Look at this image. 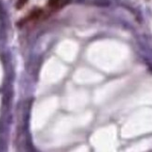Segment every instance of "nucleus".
<instances>
[{
    "instance_id": "f257e3e1",
    "label": "nucleus",
    "mask_w": 152,
    "mask_h": 152,
    "mask_svg": "<svg viewBox=\"0 0 152 152\" xmlns=\"http://www.w3.org/2000/svg\"><path fill=\"white\" fill-rule=\"evenodd\" d=\"M28 0H18L17 1V4H16V7L17 9H21L23 8V7L26 4V2H27Z\"/></svg>"
},
{
    "instance_id": "f03ea898",
    "label": "nucleus",
    "mask_w": 152,
    "mask_h": 152,
    "mask_svg": "<svg viewBox=\"0 0 152 152\" xmlns=\"http://www.w3.org/2000/svg\"><path fill=\"white\" fill-rule=\"evenodd\" d=\"M59 2H60V0H49V6L51 8H54L59 4Z\"/></svg>"
}]
</instances>
